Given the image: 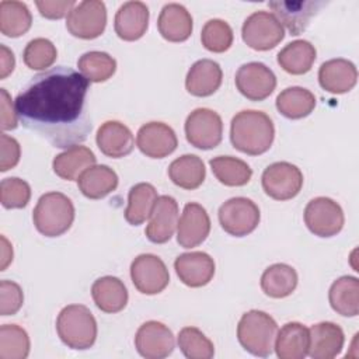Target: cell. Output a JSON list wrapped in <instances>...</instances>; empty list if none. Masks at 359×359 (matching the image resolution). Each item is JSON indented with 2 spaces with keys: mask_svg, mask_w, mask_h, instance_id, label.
Listing matches in <instances>:
<instances>
[{
  "mask_svg": "<svg viewBox=\"0 0 359 359\" xmlns=\"http://www.w3.org/2000/svg\"><path fill=\"white\" fill-rule=\"evenodd\" d=\"M14 53L6 45H0V79H6L14 70Z\"/></svg>",
  "mask_w": 359,
  "mask_h": 359,
  "instance_id": "48",
  "label": "cell"
},
{
  "mask_svg": "<svg viewBox=\"0 0 359 359\" xmlns=\"http://www.w3.org/2000/svg\"><path fill=\"white\" fill-rule=\"evenodd\" d=\"M95 306L108 314L122 311L128 304V290L123 282L115 276L98 278L91 286Z\"/></svg>",
  "mask_w": 359,
  "mask_h": 359,
  "instance_id": "27",
  "label": "cell"
},
{
  "mask_svg": "<svg viewBox=\"0 0 359 359\" xmlns=\"http://www.w3.org/2000/svg\"><path fill=\"white\" fill-rule=\"evenodd\" d=\"M178 346L188 359H210L215 355L213 342L196 327H184L180 331Z\"/></svg>",
  "mask_w": 359,
  "mask_h": 359,
  "instance_id": "40",
  "label": "cell"
},
{
  "mask_svg": "<svg viewBox=\"0 0 359 359\" xmlns=\"http://www.w3.org/2000/svg\"><path fill=\"white\" fill-rule=\"evenodd\" d=\"M264 192L275 201L294 198L303 187V174L299 167L287 161L269 164L261 177Z\"/></svg>",
  "mask_w": 359,
  "mask_h": 359,
  "instance_id": "9",
  "label": "cell"
},
{
  "mask_svg": "<svg viewBox=\"0 0 359 359\" xmlns=\"http://www.w3.org/2000/svg\"><path fill=\"white\" fill-rule=\"evenodd\" d=\"M328 300L334 311L344 317H356L359 313V280L355 276H341L330 287Z\"/></svg>",
  "mask_w": 359,
  "mask_h": 359,
  "instance_id": "30",
  "label": "cell"
},
{
  "mask_svg": "<svg viewBox=\"0 0 359 359\" xmlns=\"http://www.w3.org/2000/svg\"><path fill=\"white\" fill-rule=\"evenodd\" d=\"M325 4L318 0H275L268 3L276 20L290 35H300L306 31L311 18Z\"/></svg>",
  "mask_w": 359,
  "mask_h": 359,
  "instance_id": "13",
  "label": "cell"
},
{
  "mask_svg": "<svg viewBox=\"0 0 359 359\" xmlns=\"http://www.w3.org/2000/svg\"><path fill=\"white\" fill-rule=\"evenodd\" d=\"M168 177L182 189H196L205 181L206 168L201 157L184 154L170 164Z\"/></svg>",
  "mask_w": 359,
  "mask_h": 359,
  "instance_id": "33",
  "label": "cell"
},
{
  "mask_svg": "<svg viewBox=\"0 0 359 359\" xmlns=\"http://www.w3.org/2000/svg\"><path fill=\"white\" fill-rule=\"evenodd\" d=\"M358 80V70L348 59H331L324 62L318 70L320 86L331 94L351 91Z\"/></svg>",
  "mask_w": 359,
  "mask_h": 359,
  "instance_id": "23",
  "label": "cell"
},
{
  "mask_svg": "<svg viewBox=\"0 0 359 359\" xmlns=\"http://www.w3.org/2000/svg\"><path fill=\"white\" fill-rule=\"evenodd\" d=\"M56 331L65 345L84 351L91 348L97 339V321L86 306L69 304L57 316Z\"/></svg>",
  "mask_w": 359,
  "mask_h": 359,
  "instance_id": "5",
  "label": "cell"
},
{
  "mask_svg": "<svg viewBox=\"0 0 359 359\" xmlns=\"http://www.w3.org/2000/svg\"><path fill=\"white\" fill-rule=\"evenodd\" d=\"M157 191L149 182H139L133 185L128 194V206L125 209V219L132 226L144 223L157 201Z\"/></svg>",
  "mask_w": 359,
  "mask_h": 359,
  "instance_id": "34",
  "label": "cell"
},
{
  "mask_svg": "<svg viewBox=\"0 0 359 359\" xmlns=\"http://www.w3.org/2000/svg\"><path fill=\"white\" fill-rule=\"evenodd\" d=\"M259 209L248 198L236 196L219 208V223L222 229L234 237L252 233L259 223Z\"/></svg>",
  "mask_w": 359,
  "mask_h": 359,
  "instance_id": "8",
  "label": "cell"
},
{
  "mask_svg": "<svg viewBox=\"0 0 359 359\" xmlns=\"http://www.w3.org/2000/svg\"><path fill=\"white\" fill-rule=\"evenodd\" d=\"M212 172L219 182L227 187H243L250 182L252 177L251 167L233 156H217L209 161Z\"/></svg>",
  "mask_w": 359,
  "mask_h": 359,
  "instance_id": "37",
  "label": "cell"
},
{
  "mask_svg": "<svg viewBox=\"0 0 359 359\" xmlns=\"http://www.w3.org/2000/svg\"><path fill=\"white\" fill-rule=\"evenodd\" d=\"M316 55L317 50L311 42L296 39L279 50L278 65L289 74H304L311 69Z\"/></svg>",
  "mask_w": 359,
  "mask_h": 359,
  "instance_id": "31",
  "label": "cell"
},
{
  "mask_svg": "<svg viewBox=\"0 0 359 359\" xmlns=\"http://www.w3.org/2000/svg\"><path fill=\"white\" fill-rule=\"evenodd\" d=\"M0 119H1V129L11 130L18 126V115L15 111V104L6 88H0Z\"/></svg>",
  "mask_w": 359,
  "mask_h": 359,
  "instance_id": "47",
  "label": "cell"
},
{
  "mask_svg": "<svg viewBox=\"0 0 359 359\" xmlns=\"http://www.w3.org/2000/svg\"><path fill=\"white\" fill-rule=\"evenodd\" d=\"M222 79L223 72L217 62L212 59H201L188 70L185 88L195 97H209L219 90Z\"/></svg>",
  "mask_w": 359,
  "mask_h": 359,
  "instance_id": "24",
  "label": "cell"
},
{
  "mask_svg": "<svg viewBox=\"0 0 359 359\" xmlns=\"http://www.w3.org/2000/svg\"><path fill=\"white\" fill-rule=\"evenodd\" d=\"M316 97L303 87H287L276 97V109L289 119H302L313 112Z\"/></svg>",
  "mask_w": 359,
  "mask_h": 359,
  "instance_id": "36",
  "label": "cell"
},
{
  "mask_svg": "<svg viewBox=\"0 0 359 359\" xmlns=\"http://www.w3.org/2000/svg\"><path fill=\"white\" fill-rule=\"evenodd\" d=\"M11 261H13V248L7 241V238L1 236V269L0 271H6V268Z\"/></svg>",
  "mask_w": 359,
  "mask_h": 359,
  "instance_id": "49",
  "label": "cell"
},
{
  "mask_svg": "<svg viewBox=\"0 0 359 359\" xmlns=\"http://www.w3.org/2000/svg\"><path fill=\"white\" fill-rule=\"evenodd\" d=\"M88 83L66 66L35 74L15 97L18 121L53 147L83 143L93 128L86 100Z\"/></svg>",
  "mask_w": 359,
  "mask_h": 359,
  "instance_id": "1",
  "label": "cell"
},
{
  "mask_svg": "<svg viewBox=\"0 0 359 359\" xmlns=\"http://www.w3.org/2000/svg\"><path fill=\"white\" fill-rule=\"evenodd\" d=\"M57 57L56 46L46 38L31 39L22 53L24 63L31 70H49Z\"/></svg>",
  "mask_w": 359,
  "mask_h": 359,
  "instance_id": "41",
  "label": "cell"
},
{
  "mask_svg": "<svg viewBox=\"0 0 359 359\" xmlns=\"http://www.w3.org/2000/svg\"><path fill=\"white\" fill-rule=\"evenodd\" d=\"M345 335L342 328L331 321L313 324L309 330L307 355L313 359H332L344 348Z\"/></svg>",
  "mask_w": 359,
  "mask_h": 359,
  "instance_id": "20",
  "label": "cell"
},
{
  "mask_svg": "<svg viewBox=\"0 0 359 359\" xmlns=\"http://www.w3.org/2000/svg\"><path fill=\"white\" fill-rule=\"evenodd\" d=\"M0 199L6 209L25 208L31 199V187L17 177L4 178L0 184Z\"/></svg>",
  "mask_w": 359,
  "mask_h": 359,
  "instance_id": "43",
  "label": "cell"
},
{
  "mask_svg": "<svg viewBox=\"0 0 359 359\" xmlns=\"http://www.w3.org/2000/svg\"><path fill=\"white\" fill-rule=\"evenodd\" d=\"M107 25V8L104 1L84 0L73 7L67 14V31L80 39L98 38Z\"/></svg>",
  "mask_w": 359,
  "mask_h": 359,
  "instance_id": "11",
  "label": "cell"
},
{
  "mask_svg": "<svg viewBox=\"0 0 359 359\" xmlns=\"http://www.w3.org/2000/svg\"><path fill=\"white\" fill-rule=\"evenodd\" d=\"M304 223L314 236L332 237L342 230L345 216L342 208L334 199L317 196L306 205Z\"/></svg>",
  "mask_w": 359,
  "mask_h": 359,
  "instance_id": "10",
  "label": "cell"
},
{
  "mask_svg": "<svg viewBox=\"0 0 359 359\" xmlns=\"http://www.w3.org/2000/svg\"><path fill=\"white\" fill-rule=\"evenodd\" d=\"M149 25V8L143 1H126L123 3L114 20V28L116 35L123 41L140 39Z\"/></svg>",
  "mask_w": 359,
  "mask_h": 359,
  "instance_id": "21",
  "label": "cell"
},
{
  "mask_svg": "<svg viewBox=\"0 0 359 359\" xmlns=\"http://www.w3.org/2000/svg\"><path fill=\"white\" fill-rule=\"evenodd\" d=\"M234 81L237 90L251 101L268 98L276 87V76L261 62H250L240 66Z\"/></svg>",
  "mask_w": 359,
  "mask_h": 359,
  "instance_id": "14",
  "label": "cell"
},
{
  "mask_svg": "<svg viewBox=\"0 0 359 359\" xmlns=\"http://www.w3.org/2000/svg\"><path fill=\"white\" fill-rule=\"evenodd\" d=\"M95 142L101 153L112 158L125 157L135 147L133 133L119 121L104 122L97 130Z\"/></svg>",
  "mask_w": 359,
  "mask_h": 359,
  "instance_id": "22",
  "label": "cell"
},
{
  "mask_svg": "<svg viewBox=\"0 0 359 359\" xmlns=\"http://www.w3.org/2000/svg\"><path fill=\"white\" fill-rule=\"evenodd\" d=\"M95 154L86 146L74 144L60 154H57L52 161L53 172L66 181L79 180V177L90 167L95 165Z\"/></svg>",
  "mask_w": 359,
  "mask_h": 359,
  "instance_id": "26",
  "label": "cell"
},
{
  "mask_svg": "<svg viewBox=\"0 0 359 359\" xmlns=\"http://www.w3.org/2000/svg\"><path fill=\"white\" fill-rule=\"evenodd\" d=\"M130 278L135 287L143 294H157L170 282L165 264L154 254L137 255L130 264Z\"/></svg>",
  "mask_w": 359,
  "mask_h": 359,
  "instance_id": "12",
  "label": "cell"
},
{
  "mask_svg": "<svg viewBox=\"0 0 359 359\" xmlns=\"http://www.w3.org/2000/svg\"><path fill=\"white\" fill-rule=\"evenodd\" d=\"M273 349L280 359L306 358L309 351V328L296 321L286 323L276 334Z\"/></svg>",
  "mask_w": 359,
  "mask_h": 359,
  "instance_id": "28",
  "label": "cell"
},
{
  "mask_svg": "<svg viewBox=\"0 0 359 359\" xmlns=\"http://www.w3.org/2000/svg\"><path fill=\"white\" fill-rule=\"evenodd\" d=\"M201 41L202 45L210 52H226L233 43V29L224 20H209L202 28Z\"/></svg>",
  "mask_w": 359,
  "mask_h": 359,
  "instance_id": "42",
  "label": "cell"
},
{
  "mask_svg": "<svg viewBox=\"0 0 359 359\" xmlns=\"http://www.w3.org/2000/svg\"><path fill=\"white\" fill-rule=\"evenodd\" d=\"M210 233V219L206 209L189 202L184 206L177 226V241L184 248H192L202 244Z\"/></svg>",
  "mask_w": 359,
  "mask_h": 359,
  "instance_id": "17",
  "label": "cell"
},
{
  "mask_svg": "<svg viewBox=\"0 0 359 359\" xmlns=\"http://www.w3.org/2000/svg\"><path fill=\"white\" fill-rule=\"evenodd\" d=\"M135 346L146 359H163L172 353L175 341L171 330L160 321L143 323L135 335Z\"/></svg>",
  "mask_w": 359,
  "mask_h": 359,
  "instance_id": "15",
  "label": "cell"
},
{
  "mask_svg": "<svg viewBox=\"0 0 359 359\" xmlns=\"http://www.w3.org/2000/svg\"><path fill=\"white\" fill-rule=\"evenodd\" d=\"M275 137V126L262 111L244 109L236 114L230 125V140L234 149L250 156L269 150Z\"/></svg>",
  "mask_w": 359,
  "mask_h": 359,
  "instance_id": "2",
  "label": "cell"
},
{
  "mask_svg": "<svg viewBox=\"0 0 359 359\" xmlns=\"http://www.w3.org/2000/svg\"><path fill=\"white\" fill-rule=\"evenodd\" d=\"M187 140L196 149L210 150L220 144L223 122L220 115L209 108L194 109L185 121Z\"/></svg>",
  "mask_w": 359,
  "mask_h": 359,
  "instance_id": "6",
  "label": "cell"
},
{
  "mask_svg": "<svg viewBox=\"0 0 359 359\" xmlns=\"http://www.w3.org/2000/svg\"><path fill=\"white\" fill-rule=\"evenodd\" d=\"M276 334V321L261 310L244 313L237 325V339L240 345L251 355L259 358H266L272 353Z\"/></svg>",
  "mask_w": 359,
  "mask_h": 359,
  "instance_id": "3",
  "label": "cell"
},
{
  "mask_svg": "<svg viewBox=\"0 0 359 359\" xmlns=\"http://www.w3.org/2000/svg\"><path fill=\"white\" fill-rule=\"evenodd\" d=\"M178 226V203L170 195L157 198L149 223L146 226V237L154 244L167 243Z\"/></svg>",
  "mask_w": 359,
  "mask_h": 359,
  "instance_id": "18",
  "label": "cell"
},
{
  "mask_svg": "<svg viewBox=\"0 0 359 359\" xmlns=\"http://www.w3.org/2000/svg\"><path fill=\"white\" fill-rule=\"evenodd\" d=\"M79 189L88 199H101L116 189L118 175L108 165H93L77 180Z\"/></svg>",
  "mask_w": 359,
  "mask_h": 359,
  "instance_id": "29",
  "label": "cell"
},
{
  "mask_svg": "<svg viewBox=\"0 0 359 359\" xmlns=\"http://www.w3.org/2000/svg\"><path fill=\"white\" fill-rule=\"evenodd\" d=\"M32 220L42 236L59 237L73 224V202L62 192L43 194L34 208Z\"/></svg>",
  "mask_w": 359,
  "mask_h": 359,
  "instance_id": "4",
  "label": "cell"
},
{
  "mask_svg": "<svg viewBox=\"0 0 359 359\" xmlns=\"http://www.w3.org/2000/svg\"><path fill=\"white\" fill-rule=\"evenodd\" d=\"M77 67L90 83H102L114 76L116 60L107 52L90 50L80 56Z\"/></svg>",
  "mask_w": 359,
  "mask_h": 359,
  "instance_id": "38",
  "label": "cell"
},
{
  "mask_svg": "<svg viewBox=\"0 0 359 359\" xmlns=\"http://www.w3.org/2000/svg\"><path fill=\"white\" fill-rule=\"evenodd\" d=\"M241 36L251 49L269 50L285 38V29L272 13L259 10L245 18Z\"/></svg>",
  "mask_w": 359,
  "mask_h": 359,
  "instance_id": "7",
  "label": "cell"
},
{
  "mask_svg": "<svg viewBox=\"0 0 359 359\" xmlns=\"http://www.w3.org/2000/svg\"><path fill=\"white\" fill-rule=\"evenodd\" d=\"M77 3L74 0H38L35 6L38 7L42 17L49 20H60L69 14Z\"/></svg>",
  "mask_w": 359,
  "mask_h": 359,
  "instance_id": "45",
  "label": "cell"
},
{
  "mask_svg": "<svg viewBox=\"0 0 359 359\" xmlns=\"http://www.w3.org/2000/svg\"><path fill=\"white\" fill-rule=\"evenodd\" d=\"M32 24V15L25 3L3 0L0 3V31L8 38L24 35Z\"/></svg>",
  "mask_w": 359,
  "mask_h": 359,
  "instance_id": "35",
  "label": "cell"
},
{
  "mask_svg": "<svg viewBox=\"0 0 359 359\" xmlns=\"http://www.w3.org/2000/svg\"><path fill=\"white\" fill-rule=\"evenodd\" d=\"M0 140H1L0 171L6 172L18 164L20 156H21V149H20V143L14 137H11L6 133H1Z\"/></svg>",
  "mask_w": 359,
  "mask_h": 359,
  "instance_id": "46",
  "label": "cell"
},
{
  "mask_svg": "<svg viewBox=\"0 0 359 359\" xmlns=\"http://www.w3.org/2000/svg\"><path fill=\"white\" fill-rule=\"evenodd\" d=\"M157 28L164 39L170 42H184L192 34V17L184 6L168 3L160 11Z\"/></svg>",
  "mask_w": 359,
  "mask_h": 359,
  "instance_id": "25",
  "label": "cell"
},
{
  "mask_svg": "<svg viewBox=\"0 0 359 359\" xmlns=\"http://www.w3.org/2000/svg\"><path fill=\"white\" fill-rule=\"evenodd\" d=\"M297 272L287 264H273L261 276L262 292L272 299H283L292 294L297 286Z\"/></svg>",
  "mask_w": 359,
  "mask_h": 359,
  "instance_id": "32",
  "label": "cell"
},
{
  "mask_svg": "<svg viewBox=\"0 0 359 359\" xmlns=\"http://www.w3.org/2000/svg\"><path fill=\"white\" fill-rule=\"evenodd\" d=\"M24 303V293L18 283L13 280L0 282V314L13 316L15 314Z\"/></svg>",
  "mask_w": 359,
  "mask_h": 359,
  "instance_id": "44",
  "label": "cell"
},
{
  "mask_svg": "<svg viewBox=\"0 0 359 359\" xmlns=\"http://www.w3.org/2000/svg\"><path fill=\"white\" fill-rule=\"evenodd\" d=\"M136 146L150 158H164L177 149L178 139L174 129L167 123L149 122L137 130Z\"/></svg>",
  "mask_w": 359,
  "mask_h": 359,
  "instance_id": "16",
  "label": "cell"
},
{
  "mask_svg": "<svg viewBox=\"0 0 359 359\" xmlns=\"http://www.w3.org/2000/svg\"><path fill=\"white\" fill-rule=\"evenodd\" d=\"M174 269L184 285L202 287L208 285L215 275V261L209 254L202 251L184 252L175 258Z\"/></svg>",
  "mask_w": 359,
  "mask_h": 359,
  "instance_id": "19",
  "label": "cell"
},
{
  "mask_svg": "<svg viewBox=\"0 0 359 359\" xmlns=\"http://www.w3.org/2000/svg\"><path fill=\"white\" fill-rule=\"evenodd\" d=\"M29 337L17 324L0 327V359H25L29 353Z\"/></svg>",
  "mask_w": 359,
  "mask_h": 359,
  "instance_id": "39",
  "label": "cell"
}]
</instances>
